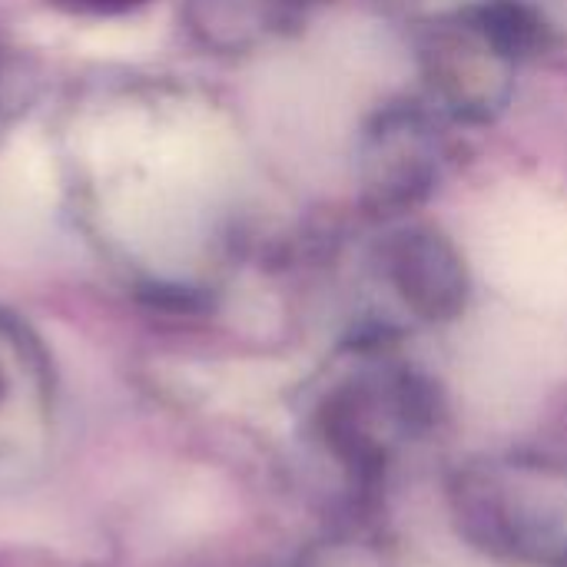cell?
<instances>
[{
  "instance_id": "cell-1",
  "label": "cell",
  "mask_w": 567,
  "mask_h": 567,
  "mask_svg": "<svg viewBox=\"0 0 567 567\" xmlns=\"http://www.w3.org/2000/svg\"><path fill=\"white\" fill-rule=\"evenodd\" d=\"M80 7H93V10H126L133 3H143V0H76Z\"/></svg>"
}]
</instances>
